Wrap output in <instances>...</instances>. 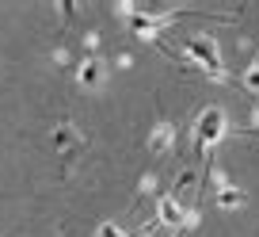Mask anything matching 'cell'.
<instances>
[{
  "label": "cell",
  "instance_id": "obj_1",
  "mask_svg": "<svg viewBox=\"0 0 259 237\" xmlns=\"http://www.w3.org/2000/svg\"><path fill=\"white\" fill-rule=\"evenodd\" d=\"M187 57L194 65H202L213 81H225V61H221V50H218V39L213 35H191L187 39Z\"/></svg>",
  "mask_w": 259,
  "mask_h": 237
},
{
  "label": "cell",
  "instance_id": "obj_7",
  "mask_svg": "<svg viewBox=\"0 0 259 237\" xmlns=\"http://www.w3.org/2000/svg\"><path fill=\"white\" fill-rule=\"evenodd\" d=\"M218 203L225 207V211H233V207H244V191H236L233 184H229V188H218Z\"/></svg>",
  "mask_w": 259,
  "mask_h": 237
},
{
  "label": "cell",
  "instance_id": "obj_2",
  "mask_svg": "<svg viewBox=\"0 0 259 237\" xmlns=\"http://www.w3.org/2000/svg\"><path fill=\"white\" fill-rule=\"evenodd\" d=\"M225 138V111L221 107H206L198 115V130H194V146L198 149H213Z\"/></svg>",
  "mask_w": 259,
  "mask_h": 237
},
{
  "label": "cell",
  "instance_id": "obj_6",
  "mask_svg": "<svg viewBox=\"0 0 259 237\" xmlns=\"http://www.w3.org/2000/svg\"><path fill=\"white\" fill-rule=\"evenodd\" d=\"M171 146H176V126L171 123H156L153 134H149V149H153V153H168Z\"/></svg>",
  "mask_w": 259,
  "mask_h": 237
},
{
  "label": "cell",
  "instance_id": "obj_4",
  "mask_svg": "<svg viewBox=\"0 0 259 237\" xmlns=\"http://www.w3.org/2000/svg\"><path fill=\"white\" fill-rule=\"evenodd\" d=\"M54 149H57V153H76V149H84V134H76L73 123H57V130H54Z\"/></svg>",
  "mask_w": 259,
  "mask_h": 237
},
{
  "label": "cell",
  "instance_id": "obj_5",
  "mask_svg": "<svg viewBox=\"0 0 259 237\" xmlns=\"http://www.w3.org/2000/svg\"><path fill=\"white\" fill-rule=\"evenodd\" d=\"M76 81H80L84 88H99V84H103V61H99L96 54H88L80 61V69H76Z\"/></svg>",
  "mask_w": 259,
  "mask_h": 237
},
{
  "label": "cell",
  "instance_id": "obj_8",
  "mask_svg": "<svg viewBox=\"0 0 259 237\" xmlns=\"http://www.w3.org/2000/svg\"><path fill=\"white\" fill-rule=\"evenodd\" d=\"M240 84H244V88L251 92V96H259V61H255V65H248V69H244Z\"/></svg>",
  "mask_w": 259,
  "mask_h": 237
},
{
  "label": "cell",
  "instance_id": "obj_10",
  "mask_svg": "<svg viewBox=\"0 0 259 237\" xmlns=\"http://www.w3.org/2000/svg\"><path fill=\"white\" fill-rule=\"evenodd\" d=\"M141 237H149V233H141Z\"/></svg>",
  "mask_w": 259,
  "mask_h": 237
},
{
  "label": "cell",
  "instance_id": "obj_9",
  "mask_svg": "<svg viewBox=\"0 0 259 237\" xmlns=\"http://www.w3.org/2000/svg\"><path fill=\"white\" fill-rule=\"evenodd\" d=\"M96 237H126V229H122V226H114V222H103Z\"/></svg>",
  "mask_w": 259,
  "mask_h": 237
},
{
  "label": "cell",
  "instance_id": "obj_3",
  "mask_svg": "<svg viewBox=\"0 0 259 237\" xmlns=\"http://www.w3.org/2000/svg\"><path fill=\"white\" fill-rule=\"evenodd\" d=\"M156 222H160L164 229H179L187 222V211H183V203H179V195H160V203H156Z\"/></svg>",
  "mask_w": 259,
  "mask_h": 237
}]
</instances>
